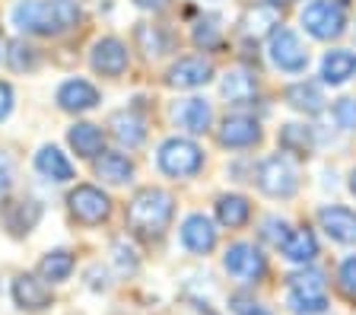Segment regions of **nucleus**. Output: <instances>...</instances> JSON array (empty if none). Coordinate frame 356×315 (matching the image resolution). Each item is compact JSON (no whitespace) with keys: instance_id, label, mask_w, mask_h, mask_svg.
Masks as SVG:
<instances>
[{"instance_id":"f257e3e1","label":"nucleus","mask_w":356,"mask_h":315,"mask_svg":"<svg viewBox=\"0 0 356 315\" xmlns=\"http://www.w3.org/2000/svg\"><path fill=\"white\" fill-rule=\"evenodd\" d=\"M80 19V10L70 0H22L13 10V26L32 35H54Z\"/></svg>"},{"instance_id":"f03ea898","label":"nucleus","mask_w":356,"mask_h":315,"mask_svg":"<svg viewBox=\"0 0 356 315\" xmlns=\"http://www.w3.org/2000/svg\"><path fill=\"white\" fill-rule=\"evenodd\" d=\"M175 213V201L163 188H143L127 207V226L140 236H163Z\"/></svg>"},{"instance_id":"7ed1b4c3","label":"nucleus","mask_w":356,"mask_h":315,"mask_svg":"<svg viewBox=\"0 0 356 315\" xmlns=\"http://www.w3.org/2000/svg\"><path fill=\"white\" fill-rule=\"evenodd\" d=\"M159 169L172 179H188L204 165V150H200L194 140H185V137H172L159 147V156H156Z\"/></svg>"},{"instance_id":"20e7f679","label":"nucleus","mask_w":356,"mask_h":315,"mask_svg":"<svg viewBox=\"0 0 356 315\" xmlns=\"http://www.w3.org/2000/svg\"><path fill=\"white\" fill-rule=\"evenodd\" d=\"M302 26L309 35L325 38V42L327 38H341L343 29H347V13L334 0H315L302 10Z\"/></svg>"},{"instance_id":"39448f33","label":"nucleus","mask_w":356,"mask_h":315,"mask_svg":"<svg viewBox=\"0 0 356 315\" xmlns=\"http://www.w3.org/2000/svg\"><path fill=\"white\" fill-rule=\"evenodd\" d=\"M258 188L270 197H293L299 188V175L286 156H267L258 165Z\"/></svg>"},{"instance_id":"423d86ee","label":"nucleus","mask_w":356,"mask_h":315,"mask_svg":"<svg viewBox=\"0 0 356 315\" xmlns=\"http://www.w3.org/2000/svg\"><path fill=\"white\" fill-rule=\"evenodd\" d=\"M222 268L229 270V277L242 280V284H258L264 277L267 261L252 242H236V245H229L226 258H222Z\"/></svg>"},{"instance_id":"0eeeda50","label":"nucleus","mask_w":356,"mask_h":315,"mask_svg":"<svg viewBox=\"0 0 356 315\" xmlns=\"http://www.w3.org/2000/svg\"><path fill=\"white\" fill-rule=\"evenodd\" d=\"M67 204H70V210H74V217L86 226L102 223V220L111 213L108 195L99 191L96 185H76L74 191H70V197H67Z\"/></svg>"},{"instance_id":"6e6552de","label":"nucleus","mask_w":356,"mask_h":315,"mask_svg":"<svg viewBox=\"0 0 356 315\" xmlns=\"http://www.w3.org/2000/svg\"><path fill=\"white\" fill-rule=\"evenodd\" d=\"M270 60L280 70H286V74H302L305 64H309V51H305V45L299 42L296 32L277 29L270 35Z\"/></svg>"},{"instance_id":"1a4fd4ad","label":"nucleus","mask_w":356,"mask_h":315,"mask_svg":"<svg viewBox=\"0 0 356 315\" xmlns=\"http://www.w3.org/2000/svg\"><path fill=\"white\" fill-rule=\"evenodd\" d=\"M181 242H185V248L194 252V255H210L216 248L213 220L204 217V213H191V217L185 220V226H181Z\"/></svg>"},{"instance_id":"9d476101","label":"nucleus","mask_w":356,"mask_h":315,"mask_svg":"<svg viewBox=\"0 0 356 315\" xmlns=\"http://www.w3.org/2000/svg\"><path fill=\"white\" fill-rule=\"evenodd\" d=\"M318 223L334 242L353 245L356 242V210L350 207H321L318 210Z\"/></svg>"},{"instance_id":"9b49d317","label":"nucleus","mask_w":356,"mask_h":315,"mask_svg":"<svg viewBox=\"0 0 356 315\" xmlns=\"http://www.w3.org/2000/svg\"><path fill=\"white\" fill-rule=\"evenodd\" d=\"M213 76V64L204 58H181L175 67L169 70V86L175 90H197Z\"/></svg>"},{"instance_id":"f8f14e48","label":"nucleus","mask_w":356,"mask_h":315,"mask_svg":"<svg viewBox=\"0 0 356 315\" xmlns=\"http://www.w3.org/2000/svg\"><path fill=\"white\" fill-rule=\"evenodd\" d=\"M258 140H261V128H258V121L254 118L232 115V118L222 121V128H220L222 147H236V150H242V147H254Z\"/></svg>"},{"instance_id":"ddd939ff","label":"nucleus","mask_w":356,"mask_h":315,"mask_svg":"<svg viewBox=\"0 0 356 315\" xmlns=\"http://www.w3.org/2000/svg\"><path fill=\"white\" fill-rule=\"evenodd\" d=\"M13 300L19 309L38 312V309L51 306V290L44 286V280L32 277V274H19V277L13 280Z\"/></svg>"},{"instance_id":"4468645a","label":"nucleus","mask_w":356,"mask_h":315,"mask_svg":"<svg viewBox=\"0 0 356 315\" xmlns=\"http://www.w3.org/2000/svg\"><path fill=\"white\" fill-rule=\"evenodd\" d=\"M92 67H96L99 74H108V76L124 74L127 70L124 42H118V38H102V42H96V48H92Z\"/></svg>"},{"instance_id":"2eb2a0df","label":"nucleus","mask_w":356,"mask_h":315,"mask_svg":"<svg viewBox=\"0 0 356 315\" xmlns=\"http://www.w3.org/2000/svg\"><path fill=\"white\" fill-rule=\"evenodd\" d=\"M58 105L64 112H89L99 105V90L86 80H67L58 90Z\"/></svg>"},{"instance_id":"dca6fc26","label":"nucleus","mask_w":356,"mask_h":315,"mask_svg":"<svg viewBox=\"0 0 356 315\" xmlns=\"http://www.w3.org/2000/svg\"><path fill=\"white\" fill-rule=\"evenodd\" d=\"M175 121L181 124L185 131H191V134H204V131L210 128V121H213V108H210L207 99H185V102H178L175 105Z\"/></svg>"},{"instance_id":"f3484780","label":"nucleus","mask_w":356,"mask_h":315,"mask_svg":"<svg viewBox=\"0 0 356 315\" xmlns=\"http://www.w3.org/2000/svg\"><path fill=\"white\" fill-rule=\"evenodd\" d=\"M277 26H280V10H277L274 3H254V7H248L242 16V32L248 38L274 35Z\"/></svg>"},{"instance_id":"a211bd4d","label":"nucleus","mask_w":356,"mask_h":315,"mask_svg":"<svg viewBox=\"0 0 356 315\" xmlns=\"http://www.w3.org/2000/svg\"><path fill=\"white\" fill-rule=\"evenodd\" d=\"M356 74V54L347 51V48H337V51H327L325 60H321V76L331 86H341L350 76Z\"/></svg>"},{"instance_id":"6ab92c4d","label":"nucleus","mask_w":356,"mask_h":315,"mask_svg":"<svg viewBox=\"0 0 356 315\" xmlns=\"http://www.w3.org/2000/svg\"><path fill=\"white\" fill-rule=\"evenodd\" d=\"M283 258L293 264H312L318 255V239L312 236V229H293L283 242Z\"/></svg>"},{"instance_id":"aec40b11","label":"nucleus","mask_w":356,"mask_h":315,"mask_svg":"<svg viewBox=\"0 0 356 315\" xmlns=\"http://www.w3.org/2000/svg\"><path fill=\"white\" fill-rule=\"evenodd\" d=\"M35 169L51 181H70L74 179V165H70V159H67L58 147H42L38 156H35Z\"/></svg>"},{"instance_id":"412c9836","label":"nucleus","mask_w":356,"mask_h":315,"mask_svg":"<svg viewBox=\"0 0 356 315\" xmlns=\"http://www.w3.org/2000/svg\"><path fill=\"white\" fill-rule=\"evenodd\" d=\"M111 134L118 137L124 147H140L143 143V137H147V128H143V121H140V115L137 112H115L111 115Z\"/></svg>"},{"instance_id":"4be33fe9","label":"nucleus","mask_w":356,"mask_h":315,"mask_svg":"<svg viewBox=\"0 0 356 315\" xmlns=\"http://www.w3.org/2000/svg\"><path fill=\"white\" fill-rule=\"evenodd\" d=\"M286 102L305 115H318L325 108V92L318 83H293L286 90Z\"/></svg>"},{"instance_id":"5701e85b","label":"nucleus","mask_w":356,"mask_h":315,"mask_svg":"<svg viewBox=\"0 0 356 315\" xmlns=\"http://www.w3.org/2000/svg\"><path fill=\"white\" fill-rule=\"evenodd\" d=\"M248 217H252V204H248V197H242V195H222L220 201H216V220H220L222 226L238 229V226L248 223Z\"/></svg>"},{"instance_id":"b1692460","label":"nucleus","mask_w":356,"mask_h":315,"mask_svg":"<svg viewBox=\"0 0 356 315\" xmlns=\"http://www.w3.org/2000/svg\"><path fill=\"white\" fill-rule=\"evenodd\" d=\"M67 140H70V147L76 150V156H96V153H102V131L96 128V124H89V121H83V124H74L70 128V134H67Z\"/></svg>"},{"instance_id":"393cba45","label":"nucleus","mask_w":356,"mask_h":315,"mask_svg":"<svg viewBox=\"0 0 356 315\" xmlns=\"http://www.w3.org/2000/svg\"><path fill=\"white\" fill-rule=\"evenodd\" d=\"M74 274V255L58 248V252H48V255L38 261V277L42 280H51V284H60Z\"/></svg>"},{"instance_id":"a878e982","label":"nucleus","mask_w":356,"mask_h":315,"mask_svg":"<svg viewBox=\"0 0 356 315\" xmlns=\"http://www.w3.org/2000/svg\"><path fill=\"white\" fill-rule=\"evenodd\" d=\"M96 175L102 181H108V185H124V181L134 175V165L124 153H105V156L96 163Z\"/></svg>"},{"instance_id":"bb28decb","label":"nucleus","mask_w":356,"mask_h":315,"mask_svg":"<svg viewBox=\"0 0 356 315\" xmlns=\"http://www.w3.org/2000/svg\"><path fill=\"white\" fill-rule=\"evenodd\" d=\"M220 90L229 102H248L254 96V90H258V83H254V76L248 70H229V74L222 76Z\"/></svg>"},{"instance_id":"cd10ccee","label":"nucleus","mask_w":356,"mask_h":315,"mask_svg":"<svg viewBox=\"0 0 356 315\" xmlns=\"http://www.w3.org/2000/svg\"><path fill=\"white\" fill-rule=\"evenodd\" d=\"M286 306H289V312L293 315H321L327 309V296H312V293L289 290Z\"/></svg>"},{"instance_id":"c85d7f7f","label":"nucleus","mask_w":356,"mask_h":315,"mask_svg":"<svg viewBox=\"0 0 356 315\" xmlns=\"http://www.w3.org/2000/svg\"><path fill=\"white\" fill-rule=\"evenodd\" d=\"M289 290L296 293H312V296H325V274L321 270H302L289 277Z\"/></svg>"},{"instance_id":"c756f323","label":"nucleus","mask_w":356,"mask_h":315,"mask_svg":"<svg viewBox=\"0 0 356 315\" xmlns=\"http://www.w3.org/2000/svg\"><path fill=\"white\" fill-rule=\"evenodd\" d=\"M137 42H140L143 54H149V58H153V54H163V48H165L159 29H156V26H147V23L137 26Z\"/></svg>"},{"instance_id":"7c9ffc66","label":"nucleus","mask_w":356,"mask_h":315,"mask_svg":"<svg viewBox=\"0 0 356 315\" xmlns=\"http://www.w3.org/2000/svg\"><path fill=\"white\" fill-rule=\"evenodd\" d=\"M280 143L286 147V150H296V153H305L309 150V131L302 128V124H286L280 134Z\"/></svg>"},{"instance_id":"2f4dec72","label":"nucleus","mask_w":356,"mask_h":315,"mask_svg":"<svg viewBox=\"0 0 356 315\" xmlns=\"http://www.w3.org/2000/svg\"><path fill=\"white\" fill-rule=\"evenodd\" d=\"M10 67L13 70H32L35 67V48H29V45H22V42H13L10 45Z\"/></svg>"},{"instance_id":"473e14b6","label":"nucleus","mask_w":356,"mask_h":315,"mask_svg":"<svg viewBox=\"0 0 356 315\" xmlns=\"http://www.w3.org/2000/svg\"><path fill=\"white\" fill-rule=\"evenodd\" d=\"M261 236H264L270 245H283V242H286V236H289V226L283 223V220L270 217V220H264V229H261Z\"/></svg>"},{"instance_id":"72a5a7b5","label":"nucleus","mask_w":356,"mask_h":315,"mask_svg":"<svg viewBox=\"0 0 356 315\" xmlns=\"http://www.w3.org/2000/svg\"><path fill=\"white\" fill-rule=\"evenodd\" d=\"M334 118H337V124L347 131L356 128V99H341L337 102V108H334Z\"/></svg>"},{"instance_id":"f704fd0d","label":"nucleus","mask_w":356,"mask_h":315,"mask_svg":"<svg viewBox=\"0 0 356 315\" xmlns=\"http://www.w3.org/2000/svg\"><path fill=\"white\" fill-rule=\"evenodd\" d=\"M341 284L347 293H356V255H350L347 261L341 264Z\"/></svg>"},{"instance_id":"c9c22d12","label":"nucleus","mask_w":356,"mask_h":315,"mask_svg":"<svg viewBox=\"0 0 356 315\" xmlns=\"http://www.w3.org/2000/svg\"><path fill=\"white\" fill-rule=\"evenodd\" d=\"M10 112H13V90L7 83H0V121H7Z\"/></svg>"},{"instance_id":"e433bc0d","label":"nucleus","mask_w":356,"mask_h":315,"mask_svg":"<svg viewBox=\"0 0 356 315\" xmlns=\"http://www.w3.org/2000/svg\"><path fill=\"white\" fill-rule=\"evenodd\" d=\"M194 42H197V45H204V48H207V45H213V42H216V29H213V26H204V23H200L197 26V32H194Z\"/></svg>"},{"instance_id":"4c0bfd02","label":"nucleus","mask_w":356,"mask_h":315,"mask_svg":"<svg viewBox=\"0 0 356 315\" xmlns=\"http://www.w3.org/2000/svg\"><path fill=\"white\" fill-rule=\"evenodd\" d=\"M10 179H13V165H10V159L0 153V191H7L10 188Z\"/></svg>"},{"instance_id":"58836bf2","label":"nucleus","mask_w":356,"mask_h":315,"mask_svg":"<svg viewBox=\"0 0 356 315\" xmlns=\"http://www.w3.org/2000/svg\"><path fill=\"white\" fill-rule=\"evenodd\" d=\"M236 312L238 315H270V312H264L261 306H254V302H236Z\"/></svg>"},{"instance_id":"ea45409f","label":"nucleus","mask_w":356,"mask_h":315,"mask_svg":"<svg viewBox=\"0 0 356 315\" xmlns=\"http://www.w3.org/2000/svg\"><path fill=\"white\" fill-rule=\"evenodd\" d=\"M143 10H163V7H169V0H137Z\"/></svg>"},{"instance_id":"a19ab883","label":"nucleus","mask_w":356,"mask_h":315,"mask_svg":"<svg viewBox=\"0 0 356 315\" xmlns=\"http://www.w3.org/2000/svg\"><path fill=\"white\" fill-rule=\"evenodd\" d=\"M350 191L356 195V169H353V175H350Z\"/></svg>"},{"instance_id":"79ce46f5","label":"nucleus","mask_w":356,"mask_h":315,"mask_svg":"<svg viewBox=\"0 0 356 315\" xmlns=\"http://www.w3.org/2000/svg\"><path fill=\"white\" fill-rule=\"evenodd\" d=\"M267 3H274V7H280V3H293V0H267Z\"/></svg>"}]
</instances>
